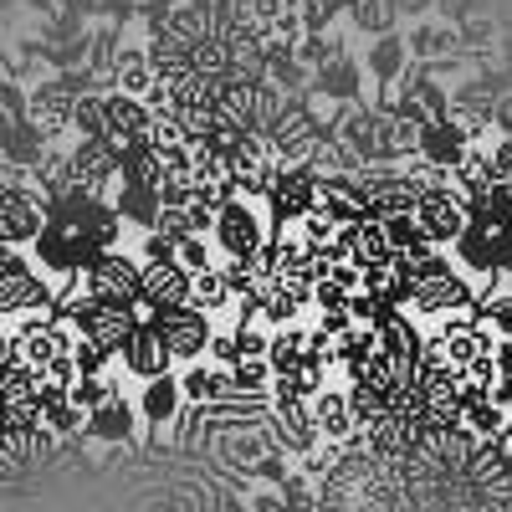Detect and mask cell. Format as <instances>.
<instances>
[{
	"label": "cell",
	"instance_id": "obj_14",
	"mask_svg": "<svg viewBox=\"0 0 512 512\" xmlns=\"http://www.w3.org/2000/svg\"><path fill=\"white\" fill-rule=\"evenodd\" d=\"M190 282H195V272H185L175 256H169V262H144V297L159 308L190 303Z\"/></svg>",
	"mask_w": 512,
	"mask_h": 512
},
{
	"label": "cell",
	"instance_id": "obj_13",
	"mask_svg": "<svg viewBox=\"0 0 512 512\" xmlns=\"http://www.w3.org/2000/svg\"><path fill=\"white\" fill-rule=\"evenodd\" d=\"M88 93V88H72V82H47L36 98H31V118L47 128V139L67 134L72 128V113H77V98Z\"/></svg>",
	"mask_w": 512,
	"mask_h": 512
},
{
	"label": "cell",
	"instance_id": "obj_30",
	"mask_svg": "<svg viewBox=\"0 0 512 512\" xmlns=\"http://www.w3.org/2000/svg\"><path fill=\"white\" fill-rule=\"evenodd\" d=\"M175 262H180L185 272H205V267H216V262H210L205 236H185V241H180V251H175Z\"/></svg>",
	"mask_w": 512,
	"mask_h": 512
},
{
	"label": "cell",
	"instance_id": "obj_35",
	"mask_svg": "<svg viewBox=\"0 0 512 512\" xmlns=\"http://www.w3.org/2000/svg\"><path fill=\"white\" fill-rule=\"evenodd\" d=\"M333 6H349V0H333Z\"/></svg>",
	"mask_w": 512,
	"mask_h": 512
},
{
	"label": "cell",
	"instance_id": "obj_12",
	"mask_svg": "<svg viewBox=\"0 0 512 512\" xmlns=\"http://www.w3.org/2000/svg\"><path fill=\"white\" fill-rule=\"evenodd\" d=\"M190 400H185V379L169 369V374H159V379H144V395H139V415L154 425V431H164L169 420H180V410H185Z\"/></svg>",
	"mask_w": 512,
	"mask_h": 512
},
{
	"label": "cell",
	"instance_id": "obj_3",
	"mask_svg": "<svg viewBox=\"0 0 512 512\" xmlns=\"http://www.w3.org/2000/svg\"><path fill=\"white\" fill-rule=\"evenodd\" d=\"M154 328L164 333V344H169V354H175V364H200L210 354V338H216V318H210L205 308H195V303L159 308Z\"/></svg>",
	"mask_w": 512,
	"mask_h": 512
},
{
	"label": "cell",
	"instance_id": "obj_28",
	"mask_svg": "<svg viewBox=\"0 0 512 512\" xmlns=\"http://www.w3.org/2000/svg\"><path fill=\"white\" fill-rule=\"evenodd\" d=\"M118 354H108L103 344H93V338H77V369L82 374H108Z\"/></svg>",
	"mask_w": 512,
	"mask_h": 512
},
{
	"label": "cell",
	"instance_id": "obj_16",
	"mask_svg": "<svg viewBox=\"0 0 512 512\" xmlns=\"http://www.w3.org/2000/svg\"><path fill=\"white\" fill-rule=\"evenodd\" d=\"M313 415H318L323 441H349V436L359 431V415H354L349 390H333V384H328L323 395H313Z\"/></svg>",
	"mask_w": 512,
	"mask_h": 512
},
{
	"label": "cell",
	"instance_id": "obj_9",
	"mask_svg": "<svg viewBox=\"0 0 512 512\" xmlns=\"http://www.w3.org/2000/svg\"><path fill=\"white\" fill-rule=\"evenodd\" d=\"M267 425H272V436L287 456H308L323 431H318V415H313V400H272L267 410Z\"/></svg>",
	"mask_w": 512,
	"mask_h": 512
},
{
	"label": "cell",
	"instance_id": "obj_19",
	"mask_svg": "<svg viewBox=\"0 0 512 512\" xmlns=\"http://www.w3.org/2000/svg\"><path fill=\"white\" fill-rule=\"evenodd\" d=\"M369 72L384 82V88H395V82L410 72V41H400L395 31H384L369 47Z\"/></svg>",
	"mask_w": 512,
	"mask_h": 512
},
{
	"label": "cell",
	"instance_id": "obj_34",
	"mask_svg": "<svg viewBox=\"0 0 512 512\" xmlns=\"http://www.w3.org/2000/svg\"><path fill=\"white\" fill-rule=\"evenodd\" d=\"M507 338H512V318H507Z\"/></svg>",
	"mask_w": 512,
	"mask_h": 512
},
{
	"label": "cell",
	"instance_id": "obj_25",
	"mask_svg": "<svg viewBox=\"0 0 512 512\" xmlns=\"http://www.w3.org/2000/svg\"><path fill=\"white\" fill-rule=\"evenodd\" d=\"M349 16H354L359 31H374V36H384L395 26V6H390V0H349Z\"/></svg>",
	"mask_w": 512,
	"mask_h": 512
},
{
	"label": "cell",
	"instance_id": "obj_29",
	"mask_svg": "<svg viewBox=\"0 0 512 512\" xmlns=\"http://www.w3.org/2000/svg\"><path fill=\"white\" fill-rule=\"evenodd\" d=\"M175 251H180V241L154 226V231H144V241H139V262H169Z\"/></svg>",
	"mask_w": 512,
	"mask_h": 512
},
{
	"label": "cell",
	"instance_id": "obj_10",
	"mask_svg": "<svg viewBox=\"0 0 512 512\" xmlns=\"http://www.w3.org/2000/svg\"><path fill=\"white\" fill-rule=\"evenodd\" d=\"M477 139H472V128H466L456 113H446V118H431L420 128V159H431L436 169H456L461 164V154L472 149Z\"/></svg>",
	"mask_w": 512,
	"mask_h": 512
},
{
	"label": "cell",
	"instance_id": "obj_8",
	"mask_svg": "<svg viewBox=\"0 0 512 512\" xmlns=\"http://www.w3.org/2000/svg\"><path fill=\"white\" fill-rule=\"evenodd\" d=\"M82 277H88L93 297H118V303H134V297L144 292V262L128 251H103L93 267H82Z\"/></svg>",
	"mask_w": 512,
	"mask_h": 512
},
{
	"label": "cell",
	"instance_id": "obj_18",
	"mask_svg": "<svg viewBox=\"0 0 512 512\" xmlns=\"http://www.w3.org/2000/svg\"><path fill=\"white\" fill-rule=\"evenodd\" d=\"M113 77H118V93L149 98V88L159 82L154 52H149V47H128V52H118V62H113Z\"/></svg>",
	"mask_w": 512,
	"mask_h": 512
},
{
	"label": "cell",
	"instance_id": "obj_5",
	"mask_svg": "<svg viewBox=\"0 0 512 512\" xmlns=\"http://www.w3.org/2000/svg\"><path fill=\"white\" fill-rule=\"evenodd\" d=\"M67 318L82 328V338L103 344L108 354H123V344H128V338H134V328H139L134 303H118V297H93V303H82V308L67 313Z\"/></svg>",
	"mask_w": 512,
	"mask_h": 512
},
{
	"label": "cell",
	"instance_id": "obj_22",
	"mask_svg": "<svg viewBox=\"0 0 512 512\" xmlns=\"http://www.w3.org/2000/svg\"><path fill=\"white\" fill-rule=\"evenodd\" d=\"M507 410L492 400V395H482V400H472V405H461V425L472 431L477 441H497V436H507Z\"/></svg>",
	"mask_w": 512,
	"mask_h": 512
},
{
	"label": "cell",
	"instance_id": "obj_1",
	"mask_svg": "<svg viewBox=\"0 0 512 512\" xmlns=\"http://www.w3.org/2000/svg\"><path fill=\"white\" fill-rule=\"evenodd\" d=\"M267 205V200H262ZM256 205V195H236L216 210V231H210V241H216L221 256H256V251H267L277 241L272 231V210Z\"/></svg>",
	"mask_w": 512,
	"mask_h": 512
},
{
	"label": "cell",
	"instance_id": "obj_32",
	"mask_svg": "<svg viewBox=\"0 0 512 512\" xmlns=\"http://www.w3.org/2000/svg\"><path fill=\"white\" fill-rule=\"evenodd\" d=\"M492 400H497V405H502V410L512 415V374H502V379L492 384Z\"/></svg>",
	"mask_w": 512,
	"mask_h": 512
},
{
	"label": "cell",
	"instance_id": "obj_7",
	"mask_svg": "<svg viewBox=\"0 0 512 512\" xmlns=\"http://www.w3.org/2000/svg\"><path fill=\"white\" fill-rule=\"evenodd\" d=\"M267 139L277 144L282 164H308V159H313V149L323 144V123H318L303 103L292 98V103L277 113V123L267 128Z\"/></svg>",
	"mask_w": 512,
	"mask_h": 512
},
{
	"label": "cell",
	"instance_id": "obj_21",
	"mask_svg": "<svg viewBox=\"0 0 512 512\" xmlns=\"http://www.w3.org/2000/svg\"><path fill=\"white\" fill-rule=\"evenodd\" d=\"M190 303H195V308H205L210 318L226 313V308H236V292H231V282H226L221 262H216V267H205V272H195V282H190Z\"/></svg>",
	"mask_w": 512,
	"mask_h": 512
},
{
	"label": "cell",
	"instance_id": "obj_27",
	"mask_svg": "<svg viewBox=\"0 0 512 512\" xmlns=\"http://www.w3.org/2000/svg\"><path fill=\"white\" fill-rule=\"evenodd\" d=\"M216 369H236L241 364V338L236 328H216V338H210V354H205Z\"/></svg>",
	"mask_w": 512,
	"mask_h": 512
},
{
	"label": "cell",
	"instance_id": "obj_15",
	"mask_svg": "<svg viewBox=\"0 0 512 512\" xmlns=\"http://www.w3.org/2000/svg\"><path fill=\"white\" fill-rule=\"evenodd\" d=\"M139 431V405H128L123 395H113L108 405H98L88 415V436L93 441H108V446H128Z\"/></svg>",
	"mask_w": 512,
	"mask_h": 512
},
{
	"label": "cell",
	"instance_id": "obj_36",
	"mask_svg": "<svg viewBox=\"0 0 512 512\" xmlns=\"http://www.w3.org/2000/svg\"><path fill=\"white\" fill-rule=\"evenodd\" d=\"M507 436H512V420H507Z\"/></svg>",
	"mask_w": 512,
	"mask_h": 512
},
{
	"label": "cell",
	"instance_id": "obj_24",
	"mask_svg": "<svg viewBox=\"0 0 512 512\" xmlns=\"http://www.w3.org/2000/svg\"><path fill=\"white\" fill-rule=\"evenodd\" d=\"M113 395H118V379H113V374H82V379L72 384V400L88 410V415H93L98 405H108Z\"/></svg>",
	"mask_w": 512,
	"mask_h": 512
},
{
	"label": "cell",
	"instance_id": "obj_4",
	"mask_svg": "<svg viewBox=\"0 0 512 512\" xmlns=\"http://www.w3.org/2000/svg\"><path fill=\"white\" fill-rule=\"evenodd\" d=\"M318 205H323V175H313V164H287L277 185L267 190V210L277 216V226L308 221Z\"/></svg>",
	"mask_w": 512,
	"mask_h": 512
},
{
	"label": "cell",
	"instance_id": "obj_11",
	"mask_svg": "<svg viewBox=\"0 0 512 512\" xmlns=\"http://www.w3.org/2000/svg\"><path fill=\"white\" fill-rule=\"evenodd\" d=\"M118 364H123L128 374H134V379H159V374L175 369V354H169L164 333H159L154 323H139V328H134V338L123 344Z\"/></svg>",
	"mask_w": 512,
	"mask_h": 512
},
{
	"label": "cell",
	"instance_id": "obj_31",
	"mask_svg": "<svg viewBox=\"0 0 512 512\" xmlns=\"http://www.w3.org/2000/svg\"><path fill=\"white\" fill-rule=\"evenodd\" d=\"M328 16H333V0H303V26H308V36H318Z\"/></svg>",
	"mask_w": 512,
	"mask_h": 512
},
{
	"label": "cell",
	"instance_id": "obj_23",
	"mask_svg": "<svg viewBox=\"0 0 512 512\" xmlns=\"http://www.w3.org/2000/svg\"><path fill=\"white\" fill-rule=\"evenodd\" d=\"M72 134L77 139H103L108 134V98L82 93L77 98V113H72Z\"/></svg>",
	"mask_w": 512,
	"mask_h": 512
},
{
	"label": "cell",
	"instance_id": "obj_33",
	"mask_svg": "<svg viewBox=\"0 0 512 512\" xmlns=\"http://www.w3.org/2000/svg\"><path fill=\"white\" fill-rule=\"evenodd\" d=\"M492 354H497V369H502V374H512V338H502V344H497Z\"/></svg>",
	"mask_w": 512,
	"mask_h": 512
},
{
	"label": "cell",
	"instance_id": "obj_17",
	"mask_svg": "<svg viewBox=\"0 0 512 512\" xmlns=\"http://www.w3.org/2000/svg\"><path fill=\"white\" fill-rule=\"evenodd\" d=\"M113 205H118L123 226H134V231H154V226H159V216H164V200H159V190H154V185H123V180H118Z\"/></svg>",
	"mask_w": 512,
	"mask_h": 512
},
{
	"label": "cell",
	"instance_id": "obj_20",
	"mask_svg": "<svg viewBox=\"0 0 512 512\" xmlns=\"http://www.w3.org/2000/svg\"><path fill=\"white\" fill-rule=\"evenodd\" d=\"M313 82H318V93H328V98H338V103H354V98H359V62H349L344 52H333V57L313 72Z\"/></svg>",
	"mask_w": 512,
	"mask_h": 512
},
{
	"label": "cell",
	"instance_id": "obj_6",
	"mask_svg": "<svg viewBox=\"0 0 512 512\" xmlns=\"http://www.w3.org/2000/svg\"><path fill=\"white\" fill-rule=\"evenodd\" d=\"M415 216H420L425 236H431L436 246H456V236L472 226V200H466L456 185H436V190L420 195Z\"/></svg>",
	"mask_w": 512,
	"mask_h": 512
},
{
	"label": "cell",
	"instance_id": "obj_2",
	"mask_svg": "<svg viewBox=\"0 0 512 512\" xmlns=\"http://www.w3.org/2000/svg\"><path fill=\"white\" fill-rule=\"evenodd\" d=\"M47 216H52V195L36 180L0 185V241L6 246H31L47 231Z\"/></svg>",
	"mask_w": 512,
	"mask_h": 512
},
{
	"label": "cell",
	"instance_id": "obj_26",
	"mask_svg": "<svg viewBox=\"0 0 512 512\" xmlns=\"http://www.w3.org/2000/svg\"><path fill=\"white\" fill-rule=\"evenodd\" d=\"M446 52H456V31L451 26H425V31L410 36V57H420V62L446 57Z\"/></svg>",
	"mask_w": 512,
	"mask_h": 512
}]
</instances>
